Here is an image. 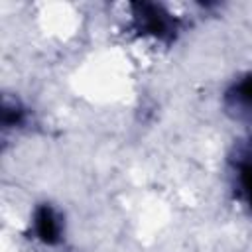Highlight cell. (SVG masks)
Returning <instances> with one entry per match:
<instances>
[{
    "mask_svg": "<svg viewBox=\"0 0 252 252\" xmlns=\"http://www.w3.org/2000/svg\"><path fill=\"white\" fill-rule=\"evenodd\" d=\"M138 8L142 10L146 28H148L152 33H156V35H163V33L169 30L167 14L159 12V8H156V6H148V4H142V6H138Z\"/></svg>",
    "mask_w": 252,
    "mask_h": 252,
    "instance_id": "1",
    "label": "cell"
},
{
    "mask_svg": "<svg viewBox=\"0 0 252 252\" xmlns=\"http://www.w3.org/2000/svg\"><path fill=\"white\" fill-rule=\"evenodd\" d=\"M35 226H37V234L43 242H49L53 244L57 240V222H55V217L51 213V209L47 207H41L37 211V217H35Z\"/></svg>",
    "mask_w": 252,
    "mask_h": 252,
    "instance_id": "2",
    "label": "cell"
},
{
    "mask_svg": "<svg viewBox=\"0 0 252 252\" xmlns=\"http://www.w3.org/2000/svg\"><path fill=\"white\" fill-rule=\"evenodd\" d=\"M242 181H244V187H246L250 203H252V167H244L242 169Z\"/></svg>",
    "mask_w": 252,
    "mask_h": 252,
    "instance_id": "3",
    "label": "cell"
},
{
    "mask_svg": "<svg viewBox=\"0 0 252 252\" xmlns=\"http://www.w3.org/2000/svg\"><path fill=\"white\" fill-rule=\"evenodd\" d=\"M240 94H242L246 100H252V75L240 85Z\"/></svg>",
    "mask_w": 252,
    "mask_h": 252,
    "instance_id": "4",
    "label": "cell"
}]
</instances>
